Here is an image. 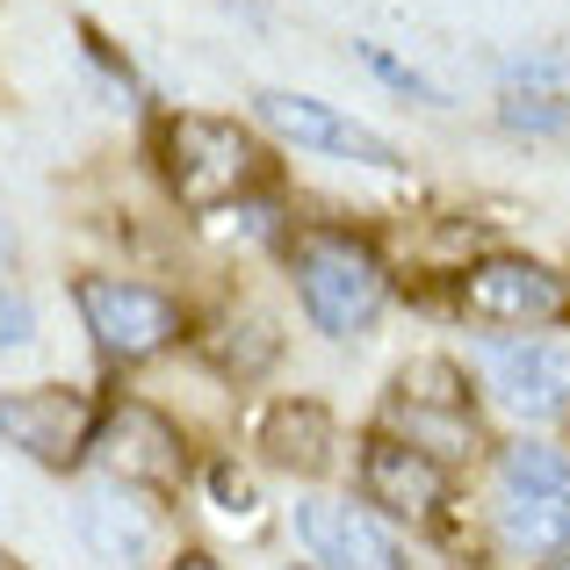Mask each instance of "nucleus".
<instances>
[{"label": "nucleus", "mask_w": 570, "mask_h": 570, "mask_svg": "<svg viewBox=\"0 0 570 570\" xmlns=\"http://www.w3.org/2000/svg\"><path fill=\"white\" fill-rule=\"evenodd\" d=\"M289 282H296V304L304 318L318 325L325 340H354L383 318L390 304V275L376 261L362 232H340V224H304L289 238Z\"/></svg>", "instance_id": "obj_1"}, {"label": "nucleus", "mask_w": 570, "mask_h": 570, "mask_svg": "<svg viewBox=\"0 0 570 570\" xmlns=\"http://www.w3.org/2000/svg\"><path fill=\"white\" fill-rule=\"evenodd\" d=\"M159 174L188 209H224L246 188L267 181V153L253 130L224 124V116H167L159 124Z\"/></svg>", "instance_id": "obj_2"}, {"label": "nucleus", "mask_w": 570, "mask_h": 570, "mask_svg": "<svg viewBox=\"0 0 570 570\" xmlns=\"http://www.w3.org/2000/svg\"><path fill=\"white\" fill-rule=\"evenodd\" d=\"M499 534L520 557H570V455L513 441L499 455Z\"/></svg>", "instance_id": "obj_3"}, {"label": "nucleus", "mask_w": 570, "mask_h": 570, "mask_svg": "<svg viewBox=\"0 0 570 570\" xmlns=\"http://www.w3.org/2000/svg\"><path fill=\"white\" fill-rule=\"evenodd\" d=\"M390 426H397V441L426 448L433 462L484 448L470 376H462L455 362H441V354H426V362H412V368L397 376V390H390Z\"/></svg>", "instance_id": "obj_4"}, {"label": "nucleus", "mask_w": 570, "mask_h": 570, "mask_svg": "<svg viewBox=\"0 0 570 570\" xmlns=\"http://www.w3.org/2000/svg\"><path fill=\"white\" fill-rule=\"evenodd\" d=\"M72 304H80L87 333H95V347L109 354V362H153V354H167L174 340H181V304H174L167 289H153V282L80 275Z\"/></svg>", "instance_id": "obj_5"}, {"label": "nucleus", "mask_w": 570, "mask_h": 570, "mask_svg": "<svg viewBox=\"0 0 570 570\" xmlns=\"http://www.w3.org/2000/svg\"><path fill=\"white\" fill-rule=\"evenodd\" d=\"M87 455H95V470L109 476V484H124V491H174L181 470H188V448H181V433H174V419L153 412V404H138V397L109 404V412L95 419Z\"/></svg>", "instance_id": "obj_6"}, {"label": "nucleus", "mask_w": 570, "mask_h": 570, "mask_svg": "<svg viewBox=\"0 0 570 570\" xmlns=\"http://www.w3.org/2000/svg\"><path fill=\"white\" fill-rule=\"evenodd\" d=\"M95 397L72 383H29V390H0V441L14 455H29L37 470H72L95 441Z\"/></svg>", "instance_id": "obj_7"}, {"label": "nucleus", "mask_w": 570, "mask_h": 570, "mask_svg": "<svg viewBox=\"0 0 570 570\" xmlns=\"http://www.w3.org/2000/svg\"><path fill=\"white\" fill-rule=\"evenodd\" d=\"M462 311L484 325H528L534 333V325L570 318V282L528 253H491L462 275Z\"/></svg>", "instance_id": "obj_8"}, {"label": "nucleus", "mask_w": 570, "mask_h": 570, "mask_svg": "<svg viewBox=\"0 0 570 570\" xmlns=\"http://www.w3.org/2000/svg\"><path fill=\"white\" fill-rule=\"evenodd\" d=\"M253 109H261V124L275 130V138H289L296 153H318V159H354V167H397V145L383 138V130L354 124L347 109H333V101L318 95H289V87H261L253 95Z\"/></svg>", "instance_id": "obj_9"}, {"label": "nucleus", "mask_w": 570, "mask_h": 570, "mask_svg": "<svg viewBox=\"0 0 570 570\" xmlns=\"http://www.w3.org/2000/svg\"><path fill=\"white\" fill-rule=\"evenodd\" d=\"M289 534L311 557V570H404L397 534L354 499H296Z\"/></svg>", "instance_id": "obj_10"}, {"label": "nucleus", "mask_w": 570, "mask_h": 570, "mask_svg": "<svg viewBox=\"0 0 570 570\" xmlns=\"http://www.w3.org/2000/svg\"><path fill=\"white\" fill-rule=\"evenodd\" d=\"M484 390L505 404L513 419H557L570 412V347H557V340H491L484 347Z\"/></svg>", "instance_id": "obj_11"}, {"label": "nucleus", "mask_w": 570, "mask_h": 570, "mask_svg": "<svg viewBox=\"0 0 570 570\" xmlns=\"http://www.w3.org/2000/svg\"><path fill=\"white\" fill-rule=\"evenodd\" d=\"M362 499L390 520H433L448 505V470L426 448L397 441V433H368L362 441Z\"/></svg>", "instance_id": "obj_12"}, {"label": "nucleus", "mask_w": 570, "mask_h": 570, "mask_svg": "<svg viewBox=\"0 0 570 570\" xmlns=\"http://www.w3.org/2000/svg\"><path fill=\"white\" fill-rule=\"evenodd\" d=\"M72 528H80V542L95 549L101 563H116V570H138L145 557H153V542H159L153 505H138L124 484L87 491V499H80V513H72Z\"/></svg>", "instance_id": "obj_13"}, {"label": "nucleus", "mask_w": 570, "mask_h": 570, "mask_svg": "<svg viewBox=\"0 0 570 570\" xmlns=\"http://www.w3.org/2000/svg\"><path fill=\"white\" fill-rule=\"evenodd\" d=\"M253 441L267 448L275 470L318 476L325 462H333V419H325V404H311V397H282V404H267V412H261Z\"/></svg>", "instance_id": "obj_14"}, {"label": "nucleus", "mask_w": 570, "mask_h": 570, "mask_svg": "<svg viewBox=\"0 0 570 570\" xmlns=\"http://www.w3.org/2000/svg\"><path fill=\"white\" fill-rule=\"evenodd\" d=\"M362 66L376 72V80H390L397 95H412V101H426V109H448V87L441 80H426L419 66H404V58H390L383 43H362Z\"/></svg>", "instance_id": "obj_15"}, {"label": "nucleus", "mask_w": 570, "mask_h": 570, "mask_svg": "<svg viewBox=\"0 0 570 570\" xmlns=\"http://www.w3.org/2000/svg\"><path fill=\"white\" fill-rule=\"evenodd\" d=\"M499 124L505 130H563L570 124V95H505V109H499Z\"/></svg>", "instance_id": "obj_16"}, {"label": "nucleus", "mask_w": 570, "mask_h": 570, "mask_svg": "<svg viewBox=\"0 0 570 570\" xmlns=\"http://www.w3.org/2000/svg\"><path fill=\"white\" fill-rule=\"evenodd\" d=\"M37 340V304H29V289H0V354L29 347Z\"/></svg>", "instance_id": "obj_17"}, {"label": "nucleus", "mask_w": 570, "mask_h": 570, "mask_svg": "<svg viewBox=\"0 0 570 570\" xmlns=\"http://www.w3.org/2000/svg\"><path fill=\"white\" fill-rule=\"evenodd\" d=\"M209 491H217V513L224 520H253V484L232 470V462H217V470H209Z\"/></svg>", "instance_id": "obj_18"}, {"label": "nucleus", "mask_w": 570, "mask_h": 570, "mask_svg": "<svg viewBox=\"0 0 570 570\" xmlns=\"http://www.w3.org/2000/svg\"><path fill=\"white\" fill-rule=\"evenodd\" d=\"M542 87V80H563V58H513V66H505V87Z\"/></svg>", "instance_id": "obj_19"}, {"label": "nucleus", "mask_w": 570, "mask_h": 570, "mask_svg": "<svg viewBox=\"0 0 570 570\" xmlns=\"http://www.w3.org/2000/svg\"><path fill=\"white\" fill-rule=\"evenodd\" d=\"M167 570H224V563H217V557H209V549H188V557H174Z\"/></svg>", "instance_id": "obj_20"}, {"label": "nucleus", "mask_w": 570, "mask_h": 570, "mask_svg": "<svg viewBox=\"0 0 570 570\" xmlns=\"http://www.w3.org/2000/svg\"><path fill=\"white\" fill-rule=\"evenodd\" d=\"M542 570H570V557H549V563H542Z\"/></svg>", "instance_id": "obj_21"}, {"label": "nucleus", "mask_w": 570, "mask_h": 570, "mask_svg": "<svg viewBox=\"0 0 570 570\" xmlns=\"http://www.w3.org/2000/svg\"><path fill=\"white\" fill-rule=\"evenodd\" d=\"M0 253H8V232H0Z\"/></svg>", "instance_id": "obj_22"}]
</instances>
